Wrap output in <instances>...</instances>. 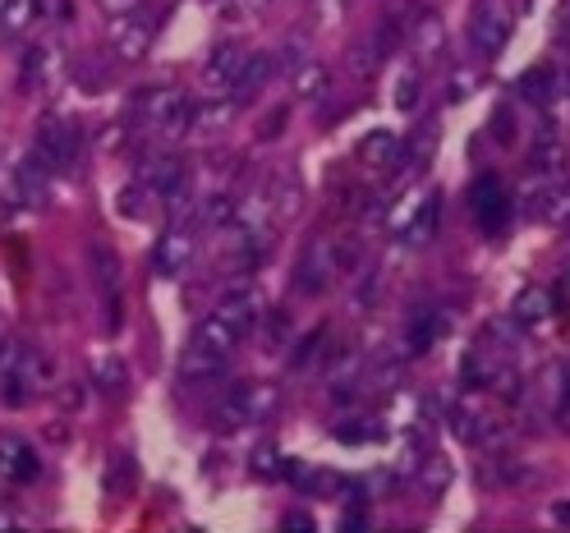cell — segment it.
Segmentation results:
<instances>
[{
  "label": "cell",
  "instance_id": "cell-1",
  "mask_svg": "<svg viewBox=\"0 0 570 533\" xmlns=\"http://www.w3.org/2000/svg\"><path fill=\"white\" fill-rule=\"evenodd\" d=\"M281 409V391L267 382H239L230 386V396L212 409V428L217 433H235V428H254V423H267Z\"/></svg>",
  "mask_w": 570,
  "mask_h": 533
},
{
  "label": "cell",
  "instance_id": "cell-2",
  "mask_svg": "<svg viewBox=\"0 0 570 533\" xmlns=\"http://www.w3.org/2000/svg\"><path fill=\"white\" fill-rule=\"evenodd\" d=\"M134 116L161 138H185L194 120V101L180 88H138L134 92Z\"/></svg>",
  "mask_w": 570,
  "mask_h": 533
},
{
  "label": "cell",
  "instance_id": "cell-3",
  "mask_svg": "<svg viewBox=\"0 0 570 533\" xmlns=\"http://www.w3.org/2000/svg\"><path fill=\"white\" fill-rule=\"evenodd\" d=\"M47 386V364L38 349L28 345H0V401L6 405H28Z\"/></svg>",
  "mask_w": 570,
  "mask_h": 533
},
{
  "label": "cell",
  "instance_id": "cell-4",
  "mask_svg": "<svg viewBox=\"0 0 570 533\" xmlns=\"http://www.w3.org/2000/svg\"><path fill=\"white\" fill-rule=\"evenodd\" d=\"M511 28H515L511 0H479V10H474V19H470V51H474L479 60H492L497 51L507 47Z\"/></svg>",
  "mask_w": 570,
  "mask_h": 533
},
{
  "label": "cell",
  "instance_id": "cell-5",
  "mask_svg": "<svg viewBox=\"0 0 570 533\" xmlns=\"http://www.w3.org/2000/svg\"><path fill=\"white\" fill-rule=\"evenodd\" d=\"M32 152H38L51 170H75L79 152H83V129L75 120L51 116V120L38 125V148H32Z\"/></svg>",
  "mask_w": 570,
  "mask_h": 533
},
{
  "label": "cell",
  "instance_id": "cell-6",
  "mask_svg": "<svg viewBox=\"0 0 570 533\" xmlns=\"http://www.w3.org/2000/svg\"><path fill=\"white\" fill-rule=\"evenodd\" d=\"M92 276H97V295H101V313H106V327H120L125 323V295H120V258H116V248L97 239L92 244Z\"/></svg>",
  "mask_w": 570,
  "mask_h": 533
},
{
  "label": "cell",
  "instance_id": "cell-7",
  "mask_svg": "<svg viewBox=\"0 0 570 533\" xmlns=\"http://www.w3.org/2000/svg\"><path fill=\"white\" fill-rule=\"evenodd\" d=\"M341 276V258H336V239H313L299 258V272H295V290L299 295H327L332 280Z\"/></svg>",
  "mask_w": 570,
  "mask_h": 533
},
{
  "label": "cell",
  "instance_id": "cell-8",
  "mask_svg": "<svg viewBox=\"0 0 570 533\" xmlns=\"http://www.w3.org/2000/svg\"><path fill=\"white\" fill-rule=\"evenodd\" d=\"M51 175H56V170H51L38 152H28V157L14 166V175H10V194H14V203L28 207V211L47 207V203H51Z\"/></svg>",
  "mask_w": 570,
  "mask_h": 533
},
{
  "label": "cell",
  "instance_id": "cell-9",
  "mask_svg": "<svg viewBox=\"0 0 570 533\" xmlns=\"http://www.w3.org/2000/svg\"><path fill=\"white\" fill-rule=\"evenodd\" d=\"M153 14L142 10H120V19L111 23V56L116 60H142L153 47Z\"/></svg>",
  "mask_w": 570,
  "mask_h": 533
},
{
  "label": "cell",
  "instance_id": "cell-10",
  "mask_svg": "<svg viewBox=\"0 0 570 533\" xmlns=\"http://www.w3.org/2000/svg\"><path fill=\"white\" fill-rule=\"evenodd\" d=\"M153 267H157V276H166V280L185 276V272L194 267V230H189L185 221H170V230L157 239Z\"/></svg>",
  "mask_w": 570,
  "mask_h": 533
},
{
  "label": "cell",
  "instance_id": "cell-11",
  "mask_svg": "<svg viewBox=\"0 0 570 533\" xmlns=\"http://www.w3.org/2000/svg\"><path fill=\"white\" fill-rule=\"evenodd\" d=\"M405 51L419 60V65H438L446 56V28L438 14H419V19H405Z\"/></svg>",
  "mask_w": 570,
  "mask_h": 533
},
{
  "label": "cell",
  "instance_id": "cell-12",
  "mask_svg": "<svg viewBox=\"0 0 570 533\" xmlns=\"http://www.w3.org/2000/svg\"><path fill=\"white\" fill-rule=\"evenodd\" d=\"M263 313H267V308H263V295L248 290V286H239V290H230V295L217 304V313H212V317H217L222 327H230V332L244 340L248 332L263 323Z\"/></svg>",
  "mask_w": 570,
  "mask_h": 533
},
{
  "label": "cell",
  "instance_id": "cell-13",
  "mask_svg": "<svg viewBox=\"0 0 570 533\" xmlns=\"http://www.w3.org/2000/svg\"><path fill=\"white\" fill-rule=\"evenodd\" d=\"M470 211H474V221H479L483 230H502V226H507L511 203H507V189H502V180H497V175H483V180L470 189Z\"/></svg>",
  "mask_w": 570,
  "mask_h": 533
},
{
  "label": "cell",
  "instance_id": "cell-14",
  "mask_svg": "<svg viewBox=\"0 0 570 533\" xmlns=\"http://www.w3.org/2000/svg\"><path fill=\"white\" fill-rule=\"evenodd\" d=\"M226 368H230V354H226V349H212V345H203V340H194V345L185 349V359H180V377L194 382V386L217 382Z\"/></svg>",
  "mask_w": 570,
  "mask_h": 533
},
{
  "label": "cell",
  "instance_id": "cell-15",
  "mask_svg": "<svg viewBox=\"0 0 570 533\" xmlns=\"http://www.w3.org/2000/svg\"><path fill=\"white\" fill-rule=\"evenodd\" d=\"M244 60H248L244 47H217L207 56V65H203V83L217 88V92H235V83L244 75Z\"/></svg>",
  "mask_w": 570,
  "mask_h": 533
},
{
  "label": "cell",
  "instance_id": "cell-16",
  "mask_svg": "<svg viewBox=\"0 0 570 533\" xmlns=\"http://www.w3.org/2000/svg\"><path fill=\"white\" fill-rule=\"evenodd\" d=\"M38 478V451L23 437H0V483H28Z\"/></svg>",
  "mask_w": 570,
  "mask_h": 533
},
{
  "label": "cell",
  "instance_id": "cell-17",
  "mask_svg": "<svg viewBox=\"0 0 570 533\" xmlns=\"http://www.w3.org/2000/svg\"><path fill=\"white\" fill-rule=\"evenodd\" d=\"M438 226H442V194L438 189H428L419 203H414V211H410V221H405V244H428V239H433L438 235Z\"/></svg>",
  "mask_w": 570,
  "mask_h": 533
},
{
  "label": "cell",
  "instance_id": "cell-18",
  "mask_svg": "<svg viewBox=\"0 0 570 533\" xmlns=\"http://www.w3.org/2000/svg\"><path fill=\"white\" fill-rule=\"evenodd\" d=\"M138 185L148 189L153 198H166L170 189H180V185H185V166L175 161V157H153V161H142V166H138Z\"/></svg>",
  "mask_w": 570,
  "mask_h": 533
},
{
  "label": "cell",
  "instance_id": "cell-19",
  "mask_svg": "<svg viewBox=\"0 0 570 533\" xmlns=\"http://www.w3.org/2000/svg\"><path fill=\"white\" fill-rule=\"evenodd\" d=\"M552 313H557V299H552V290H543V286H524V290L515 295V304H511V317H515L520 327H543Z\"/></svg>",
  "mask_w": 570,
  "mask_h": 533
},
{
  "label": "cell",
  "instance_id": "cell-20",
  "mask_svg": "<svg viewBox=\"0 0 570 533\" xmlns=\"http://www.w3.org/2000/svg\"><path fill=\"white\" fill-rule=\"evenodd\" d=\"M56 75H60V60L51 47H32L23 56V92H47L56 83Z\"/></svg>",
  "mask_w": 570,
  "mask_h": 533
},
{
  "label": "cell",
  "instance_id": "cell-21",
  "mask_svg": "<svg viewBox=\"0 0 570 533\" xmlns=\"http://www.w3.org/2000/svg\"><path fill=\"white\" fill-rule=\"evenodd\" d=\"M396 157H401V138L391 129H377V134H368L360 144V161L368 170H391V166H396Z\"/></svg>",
  "mask_w": 570,
  "mask_h": 533
},
{
  "label": "cell",
  "instance_id": "cell-22",
  "mask_svg": "<svg viewBox=\"0 0 570 533\" xmlns=\"http://www.w3.org/2000/svg\"><path fill=\"white\" fill-rule=\"evenodd\" d=\"M235 111H239V101H230V97H222V101H203V106H194L189 134H222V129H230Z\"/></svg>",
  "mask_w": 570,
  "mask_h": 533
},
{
  "label": "cell",
  "instance_id": "cell-23",
  "mask_svg": "<svg viewBox=\"0 0 570 533\" xmlns=\"http://www.w3.org/2000/svg\"><path fill=\"white\" fill-rule=\"evenodd\" d=\"M529 161H533V170H543V175H552V170L566 166V144H561L557 125H543L539 129V138H533V148H529Z\"/></svg>",
  "mask_w": 570,
  "mask_h": 533
},
{
  "label": "cell",
  "instance_id": "cell-24",
  "mask_svg": "<svg viewBox=\"0 0 570 533\" xmlns=\"http://www.w3.org/2000/svg\"><path fill=\"white\" fill-rule=\"evenodd\" d=\"M327 88H332V75H327V65H317V60H299L295 65V97H304V101H317V97H327Z\"/></svg>",
  "mask_w": 570,
  "mask_h": 533
},
{
  "label": "cell",
  "instance_id": "cell-25",
  "mask_svg": "<svg viewBox=\"0 0 570 533\" xmlns=\"http://www.w3.org/2000/svg\"><path fill=\"white\" fill-rule=\"evenodd\" d=\"M548 409H552V418L561 423V428H570V364H557L552 373H548Z\"/></svg>",
  "mask_w": 570,
  "mask_h": 533
},
{
  "label": "cell",
  "instance_id": "cell-26",
  "mask_svg": "<svg viewBox=\"0 0 570 533\" xmlns=\"http://www.w3.org/2000/svg\"><path fill=\"white\" fill-rule=\"evenodd\" d=\"M414 478H419V487H423V496H428V502H438V496L451 487V460H442V455H428L423 460V465L414 470Z\"/></svg>",
  "mask_w": 570,
  "mask_h": 533
},
{
  "label": "cell",
  "instance_id": "cell-27",
  "mask_svg": "<svg viewBox=\"0 0 570 533\" xmlns=\"http://www.w3.org/2000/svg\"><path fill=\"white\" fill-rule=\"evenodd\" d=\"M38 19V0H0V32L6 38H23Z\"/></svg>",
  "mask_w": 570,
  "mask_h": 533
},
{
  "label": "cell",
  "instance_id": "cell-28",
  "mask_svg": "<svg viewBox=\"0 0 570 533\" xmlns=\"http://www.w3.org/2000/svg\"><path fill=\"white\" fill-rule=\"evenodd\" d=\"M433 152H438V120H428L423 129H419V138H410V148H405V157H396V166H405V170H423L428 161H433Z\"/></svg>",
  "mask_w": 570,
  "mask_h": 533
},
{
  "label": "cell",
  "instance_id": "cell-29",
  "mask_svg": "<svg viewBox=\"0 0 570 533\" xmlns=\"http://www.w3.org/2000/svg\"><path fill=\"white\" fill-rule=\"evenodd\" d=\"M552 88H557V75H552V69H529V75L520 79V97H524V101H548Z\"/></svg>",
  "mask_w": 570,
  "mask_h": 533
},
{
  "label": "cell",
  "instance_id": "cell-30",
  "mask_svg": "<svg viewBox=\"0 0 570 533\" xmlns=\"http://www.w3.org/2000/svg\"><path fill=\"white\" fill-rule=\"evenodd\" d=\"M433 336H438V317H433V313H419V323H410V332H405L410 354H428Z\"/></svg>",
  "mask_w": 570,
  "mask_h": 533
},
{
  "label": "cell",
  "instance_id": "cell-31",
  "mask_svg": "<svg viewBox=\"0 0 570 533\" xmlns=\"http://www.w3.org/2000/svg\"><path fill=\"white\" fill-rule=\"evenodd\" d=\"M419 101H423V79H419V69L410 65L405 75L396 79V106H401V111H414Z\"/></svg>",
  "mask_w": 570,
  "mask_h": 533
},
{
  "label": "cell",
  "instance_id": "cell-32",
  "mask_svg": "<svg viewBox=\"0 0 570 533\" xmlns=\"http://www.w3.org/2000/svg\"><path fill=\"white\" fill-rule=\"evenodd\" d=\"M488 470H492V474H488L492 483H520V478H524V470L515 465L511 455H492V460H488Z\"/></svg>",
  "mask_w": 570,
  "mask_h": 533
},
{
  "label": "cell",
  "instance_id": "cell-33",
  "mask_svg": "<svg viewBox=\"0 0 570 533\" xmlns=\"http://www.w3.org/2000/svg\"><path fill=\"white\" fill-rule=\"evenodd\" d=\"M101 386H106V391H120V386H125V364L106 359V364H101Z\"/></svg>",
  "mask_w": 570,
  "mask_h": 533
},
{
  "label": "cell",
  "instance_id": "cell-34",
  "mask_svg": "<svg viewBox=\"0 0 570 533\" xmlns=\"http://www.w3.org/2000/svg\"><path fill=\"white\" fill-rule=\"evenodd\" d=\"M258 6H263V0H226V14L230 19H254Z\"/></svg>",
  "mask_w": 570,
  "mask_h": 533
},
{
  "label": "cell",
  "instance_id": "cell-35",
  "mask_svg": "<svg viewBox=\"0 0 570 533\" xmlns=\"http://www.w3.org/2000/svg\"><path fill=\"white\" fill-rule=\"evenodd\" d=\"M258 474H281V460H276V451H258V465H254Z\"/></svg>",
  "mask_w": 570,
  "mask_h": 533
},
{
  "label": "cell",
  "instance_id": "cell-36",
  "mask_svg": "<svg viewBox=\"0 0 570 533\" xmlns=\"http://www.w3.org/2000/svg\"><path fill=\"white\" fill-rule=\"evenodd\" d=\"M470 92H474V79H470V75H460V79L451 83V92H446V97H455V101H460V97H470Z\"/></svg>",
  "mask_w": 570,
  "mask_h": 533
},
{
  "label": "cell",
  "instance_id": "cell-37",
  "mask_svg": "<svg viewBox=\"0 0 570 533\" xmlns=\"http://www.w3.org/2000/svg\"><path fill=\"white\" fill-rule=\"evenodd\" d=\"M281 125H285V111H272V120H263V129H258V134H263V138H276V134H281Z\"/></svg>",
  "mask_w": 570,
  "mask_h": 533
},
{
  "label": "cell",
  "instance_id": "cell-38",
  "mask_svg": "<svg viewBox=\"0 0 570 533\" xmlns=\"http://www.w3.org/2000/svg\"><path fill=\"white\" fill-rule=\"evenodd\" d=\"M557 42L561 47H570V6L561 10V19H557Z\"/></svg>",
  "mask_w": 570,
  "mask_h": 533
},
{
  "label": "cell",
  "instance_id": "cell-39",
  "mask_svg": "<svg viewBox=\"0 0 570 533\" xmlns=\"http://www.w3.org/2000/svg\"><path fill=\"white\" fill-rule=\"evenodd\" d=\"M285 529H313V515L295 511V515H285Z\"/></svg>",
  "mask_w": 570,
  "mask_h": 533
},
{
  "label": "cell",
  "instance_id": "cell-40",
  "mask_svg": "<svg viewBox=\"0 0 570 533\" xmlns=\"http://www.w3.org/2000/svg\"><path fill=\"white\" fill-rule=\"evenodd\" d=\"M497 138H502V144H507V138H511V116L502 111V116H497Z\"/></svg>",
  "mask_w": 570,
  "mask_h": 533
},
{
  "label": "cell",
  "instance_id": "cell-41",
  "mask_svg": "<svg viewBox=\"0 0 570 533\" xmlns=\"http://www.w3.org/2000/svg\"><path fill=\"white\" fill-rule=\"evenodd\" d=\"M101 6L111 10V14H120V10H129V6H134V0H101Z\"/></svg>",
  "mask_w": 570,
  "mask_h": 533
},
{
  "label": "cell",
  "instance_id": "cell-42",
  "mask_svg": "<svg viewBox=\"0 0 570 533\" xmlns=\"http://www.w3.org/2000/svg\"><path fill=\"white\" fill-rule=\"evenodd\" d=\"M561 286H566V295H570V258H566V267H561Z\"/></svg>",
  "mask_w": 570,
  "mask_h": 533
},
{
  "label": "cell",
  "instance_id": "cell-43",
  "mask_svg": "<svg viewBox=\"0 0 570 533\" xmlns=\"http://www.w3.org/2000/svg\"><path fill=\"white\" fill-rule=\"evenodd\" d=\"M0 524H6V515H0Z\"/></svg>",
  "mask_w": 570,
  "mask_h": 533
},
{
  "label": "cell",
  "instance_id": "cell-44",
  "mask_svg": "<svg viewBox=\"0 0 570 533\" xmlns=\"http://www.w3.org/2000/svg\"><path fill=\"white\" fill-rule=\"evenodd\" d=\"M0 345H6V340H0Z\"/></svg>",
  "mask_w": 570,
  "mask_h": 533
},
{
  "label": "cell",
  "instance_id": "cell-45",
  "mask_svg": "<svg viewBox=\"0 0 570 533\" xmlns=\"http://www.w3.org/2000/svg\"><path fill=\"white\" fill-rule=\"evenodd\" d=\"M566 83H570V79H566Z\"/></svg>",
  "mask_w": 570,
  "mask_h": 533
}]
</instances>
